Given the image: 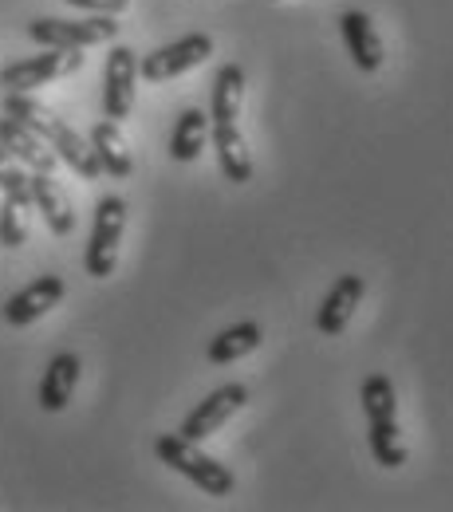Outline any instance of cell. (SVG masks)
I'll use <instances>...</instances> for the list:
<instances>
[{
	"label": "cell",
	"mask_w": 453,
	"mask_h": 512,
	"mask_svg": "<svg viewBox=\"0 0 453 512\" xmlns=\"http://www.w3.org/2000/svg\"><path fill=\"white\" fill-rule=\"evenodd\" d=\"M28 213H32L28 205L4 197V205H0V245L4 249H20L28 241Z\"/></svg>",
	"instance_id": "obj_21"
},
{
	"label": "cell",
	"mask_w": 453,
	"mask_h": 512,
	"mask_svg": "<svg viewBox=\"0 0 453 512\" xmlns=\"http://www.w3.org/2000/svg\"><path fill=\"white\" fill-rule=\"evenodd\" d=\"M0 193L28 205L32 209V186H28V174H24V162H16L4 146H0Z\"/></svg>",
	"instance_id": "obj_22"
},
{
	"label": "cell",
	"mask_w": 453,
	"mask_h": 512,
	"mask_svg": "<svg viewBox=\"0 0 453 512\" xmlns=\"http://www.w3.org/2000/svg\"><path fill=\"white\" fill-rule=\"evenodd\" d=\"M0 146L16 158V162H24L28 170H36V174H52L56 170V150L36 134V130H28L24 123H16V119H0Z\"/></svg>",
	"instance_id": "obj_13"
},
{
	"label": "cell",
	"mask_w": 453,
	"mask_h": 512,
	"mask_svg": "<svg viewBox=\"0 0 453 512\" xmlns=\"http://www.w3.org/2000/svg\"><path fill=\"white\" fill-rule=\"evenodd\" d=\"M134 87H138V56L127 44H115L103 67V119H115V123L130 119Z\"/></svg>",
	"instance_id": "obj_7"
},
{
	"label": "cell",
	"mask_w": 453,
	"mask_h": 512,
	"mask_svg": "<svg viewBox=\"0 0 453 512\" xmlns=\"http://www.w3.org/2000/svg\"><path fill=\"white\" fill-rule=\"evenodd\" d=\"M209 138H213V150H217V166L225 174V182L233 186H249L253 182V154H249V142L237 123H209Z\"/></svg>",
	"instance_id": "obj_12"
},
{
	"label": "cell",
	"mask_w": 453,
	"mask_h": 512,
	"mask_svg": "<svg viewBox=\"0 0 453 512\" xmlns=\"http://www.w3.org/2000/svg\"><path fill=\"white\" fill-rule=\"evenodd\" d=\"M67 4L83 8V12H99V16H119L130 8V0H67Z\"/></svg>",
	"instance_id": "obj_23"
},
{
	"label": "cell",
	"mask_w": 453,
	"mask_h": 512,
	"mask_svg": "<svg viewBox=\"0 0 453 512\" xmlns=\"http://www.w3.org/2000/svg\"><path fill=\"white\" fill-rule=\"evenodd\" d=\"M48 146L56 150V158L67 162L79 178H87V182H95L103 170H99V158H95V150H91V142L83 138V134H75V130L67 127L64 119L56 123V130L48 134Z\"/></svg>",
	"instance_id": "obj_18"
},
{
	"label": "cell",
	"mask_w": 453,
	"mask_h": 512,
	"mask_svg": "<svg viewBox=\"0 0 453 512\" xmlns=\"http://www.w3.org/2000/svg\"><path fill=\"white\" fill-rule=\"evenodd\" d=\"M339 28H343V40H347L351 64L359 67V71H367V75L383 67L387 48H383V40H379V32H375V20H371L367 12H359V8L343 12V16H339Z\"/></svg>",
	"instance_id": "obj_11"
},
{
	"label": "cell",
	"mask_w": 453,
	"mask_h": 512,
	"mask_svg": "<svg viewBox=\"0 0 453 512\" xmlns=\"http://www.w3.org/2000/svg\"><path fill=\"white\" fill-rule=\"evenodd\" d=\"M91 150H95V158H99V170L103 174H111V178H130L134 174V158H130V142L123 127L115 123V119H103V123H95L91 127Z\"/></svg>",
	"instance_id": "obj_15"
},
{
	"label": "cell",
	"mask_w": 453,
	"mask_h": 512,
	"mask_svg": "<svg viewBox=\"0 0 453 512\" xmlns=\"http://www.w3.org/2000/svg\"><path fill=\"white\" fill-rule=\"evenodd\" d=\"M75 386H79V355L60 351V355L48 363L44 379H40V410H48V414L67 410V402H71Z\"/></svg>",
	"instance_id": "obj_16"
},
{
	"label": "cell",
	"mask_w": 453,
	"mask_h": 512,
	"mask_svg": "<svg viewBox=\"0 0 453 512\" xmlns=\"http://www.w3.org/2000/svg\"><path fill=\"white\" fill-rule=\"evenodd\" d=\"M154 453L162 457V465H170L174 473H182L186 481H194L205 497H229L237 489V477L229 465H221L217 457H209L197 442L182 438V434H162L154 442Z\"/></svg>",
	"instance_id": "obj_2"
},
{
	"label": "cell",
	"mask_w": 453,
	"mask_h": 512,
	"mask_svg": "<svg viewBox=\"0 0 453 512\" xmlns=\"http://www.w3.org/2000/svg\"><path fill=\"white\" fill-rule=\"evenodd\" d=\"M363 414H367V446L371 457L383 469H402L406 465V442H402V426H398V398H394V383L387 375H371L363 379Z\"/></svg>",
	"instance_id": "obj_1"
},
{
	"label": "cell",
	"mask_w": 453,
	"mask_h": 512,
	"mask_svg": "<svg viewBox=\"0 0 453 512\" xmlns=\"http://www.w3.org/2000/svg\"><path fill=\"white\" fill-rule=\"evenodd\" d=\"M64 296H67L64 276L44 272V276H36L28 288H20L16 296H8V304H4V323H8V327H28V323L44 320Z\"/></svg>",
	"instance_id": "obj_9"
},
{
	"label": "cell",
	"mask_w": 453,
	"mask_h": 512,
	"mask_svg": "<svg viewBox=\"0 0 453 512\" xmlns=\"http://www.w3.org/2000/svg\"><path fill=\"white\" fill-rule=\"evenodd\" d=\"M209 142V115L201 107H186L170 134V158L174 162H197Z\"/></svg>",
	"instance_id": "obj_19"
},
{
	"label": "cell",
	"mask_w": 453,
	"mask_h": 512,
	"mask_svg": "<svg viewBox=\"0 0 453 512\" xmlns=\"http://www.w3.org/2000/svg\"><path fill=\"white\" fill-rule=\"evenodd\" d=\"M83 67V48H44L32 60H16V64L0 67V87L4 91H36L48 87L64 75H75Z\"/></svg>",
	"instance_id": "obj_5"
},
{
	"label": "cell",
	"mask_w": 453,
	"mask_h": 512,
	"mask_svg": "<svg viewBox=\"0 0 453 512\" xmlns=\"http://www.w3.org/2000/svg\"><path fill=\"white\" fill-rule=\"evenodd\" d=\"M119 36V20L115 16H91V20H56V16H40L28 24V40H36L40 48H95V44H111Z\"/></svg>",
	"instance_id": "obj_4"
},
{
	"label": "cell",
	"mask_w": 453,
	"mask_h": 512,
	"mask_svg": "<svg viewBox=\"0 0 453 512\" xmlns=\"http://www.w3.org/2000/svg\"><path fill=\"white\" fill-rule=\"evenodd\" d=\"M245 103V67L225 64L213 75V99H209V123H237Z\"/></svg>",
	"instance_id": "obj_17"
},
{
	"label": "cell",
	"mask_w": 453,
	"mask_h": 512,
	"mask_svg": "<svg viewBox=\"0 0 453 512\" xmlns=\"http://www.w3.org/2000/svg\"><path fill=\"white\" fill-rule=\"evenodd\" d=\"M28 186H32V209L48 221V229H52L56 237H71V229H75V209H71V201H67L64 186H60L52 174H32Z\"/></svg>",
	"instance_id": "obj_14"
},
{
	"label": "cell",
	"mask_w": 453,
	"mask_h": 512,
	"mask_svg": "<svg viewBox=\"0 0 453 512\" xmlns=\"http://www.w3.org/2000/svg\"><path fill=\"white\" fill-rule=\"evenodd\" d=\"M209 56H213V36L190 32V36H182V40H174V44L154 48L150 56H142L138 60V75L146 83H166V79H178V75L201 67Z\"/></svg>",
	"instance_id": "obj_6"
},
{
	"label": "cell",
	"mask_w": 453,
	"mask_h": 512,
	"mask_svg": "<svg viewBox=\"0 0 453 512\" xmlns=\"http://www.w3.org/2000/svg\"><path fill=\"white\" fill-rule=\"evenodd\" d=\"M260 339H264L260 323H253V320L233 323V327H225V331L209 343V363H217V367L237 363V359H245V355H253V351H257Z\"/></svg>",
	"instance_id": "obj_20"
},
{
	"label": "cell",
	"mask_w": 453,
	"mask_h": 512,
	"mask_svg": "<svg viewBox=\"0 0 453 512\" xmlns=\"http://www.w3.org/2000/svg\"><path fill=\"white\" fill-rule=\"evenodd\" d=\"M363 296H367V280H363V276H355V272L339 276V280L331 284V292L324 296V304H320V316H316L320 335H331V339L343 335L351 316H355V308L363 304Z\"/></svg>",
	"instance_id": "obj_10"
},
{
	"label": "cell",
	"mask_w": 453,
	"mask_h": 512,
	"mask_svg": "<svg viewBox=\"0 0 453 512\" xmlns=\"http://www.w3.org/2000/svg\"><path fill=\"white\" fill-rule=\"evenodd\" d=\"M249 402V390L241 383H225L217 386L213 394H205V402H197L194 410L186 414V422H182V438H190V442H205V438H213L241 406Z\"/></svg>",
	"instance_id": "obj_8"
},
{
	"label": "cell",
	"mask_w": 453,
	"mask_h": 512,
	"mask_svg": "<svg viewBox=\"0 0 453 512\" xmlns=\"http://www.w3.org/2000/svg\"><path fill=\"white\" fill-rule=\"evenodd\" d=\"M123 229H127V201L119 193L99 197L95 205V225H91V241L83 253V268L91 280H107L119 264V245H123Z\"/></svg>",
	"instance_id": "obj_3"
}]
</instances>
